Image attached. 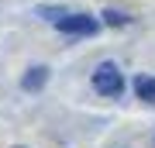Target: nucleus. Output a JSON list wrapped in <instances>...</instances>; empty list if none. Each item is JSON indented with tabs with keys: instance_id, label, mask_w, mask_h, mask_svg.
Wrapping results in <instances>:
<instances>
[{
	"instance_id": "obj_3",
	"label": "nucleus",
	"mask_w": 155,
	"mask_h": 148,
	"mask_svg": "<svg viewBox=\"0 0 155 148\" xmlns=\"http://www.w3.org/2000/svg\"><path fill=\"white\" fill-rule=\"evenodd\" d=\"M45 79H48V69H45V66H35V69H28V72H24L21 86L28 90V93H35V90H41V86H45Z\"/></svg>"
},
{
	"instance_id": "obj_5",
	"label": "nucleus",
	"mask_w": 155,
	"mask_h": 148,
	"mask_svg": "<svg viewBox=\"0 0 155 148\" xmlns=\"http://www.w3.org/2000/svg\"><path fill=\"white\" fill-rule=\"evenodd\" d=\"M104 21L121 28V24H127V14H121V11H107V14H104Z\"/></svg>"
},
{
	"instance_id": "obj_1",
	"label": "nucleus",
	"mask_w": 155,
	"mask_h": 148,
	"mask_svg": "<svg viewBox=\"0 0 155 148\" xmlns=\"http://www.w3.org/2000/svg\"><path fill=\"white\" fill-rule=\"evenodd\" d=\"M93 86H97L100 97H121L124 76H121V69H117L114 62H104V66H97V72H93Z\"/></svg>"
},
{
	"instance_id": "obj_4",
	"label": "nucleus",
	"mask_w": 155,
	"mask_h": 148,
	"mask_svg": "<svg viewBox=\"0 0 155 148\" xmlns=\"http://www.w3.org/2000/svg\"><path fill=\"white\" fill-rule=\"evenodd\" d=\"M134 93H138V100H145V104H155V79L152 76H138L134 79Z\"/></svg>"
},
{
	"instance_id": "obj_2",
	"label": "nucleus",
	"mask_w": 155,
	"mask_h": 148,
	"mask_svg": "<svg viewBox=\"0 0 155 148\" xmlns=\"http://www.w3.org/2000/svg\"><path fill=\"white\" fill-rule=\"evenodd\" d=\"M55 24L66 35H93L97 31V17H90V14H62V17H55Z\"/></svg>"
}]
</instances>
